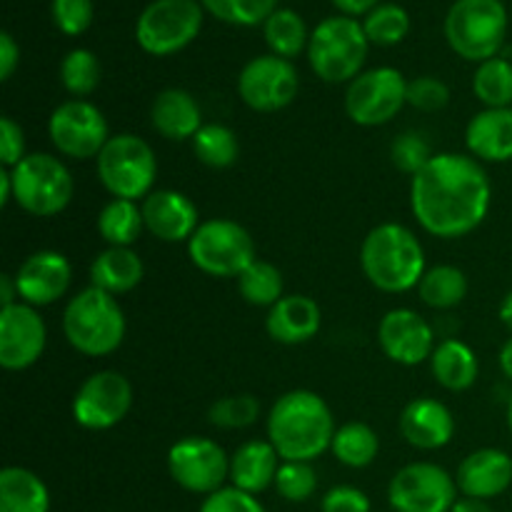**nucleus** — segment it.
I'll use <instances>...</instances> for the list:
<instances>
[{"instance_id":"52","label":"nucleus","mask_w":512,"mask_h":512,"mask_svg":"<svg viewBox=\"0 0 512 512\" xmlns=\"http://www.w3.org/2000/svg\"><path fill=\"white\" fill-rule=\"evenodd\" d=\"M13 200V175L10 168H0V205H8Z\"/></svg>"},{"instance_id":"39","label":"nucleus","mask_w":512,"mask_h":512,"mask_svg":"<svg viewBox=\"0 0 512 512\" xmlns=\"http://www.w3.org/2000/svg\"><path fill=\"white\" fill-rule=\"evenodd\" d=\"M200 3L213 18L240 28L263 25L278 10V0H200Z\"/></svg>"},{"instance_id":"41","label":"nucleus","mask_w":512,"mask_h":512,"mask_svg":"<svg viewBox=\"0 0 512 512\" xmlns=\"http://www.w3.org/2000/svg\"><path fill=\"white\" fill-rule=\"evenodd\" d=\"M275 490L288 503H305L318 490V473H315L313 463H293V460H283L275 478Z\"/></svg>"},{"instance_id":"33","label":"nucleus","mask_w":512,"mask_h":512,"mask_svg":"<svg viewBox=\"0 0 512 512\" xmlns=\"http://www.w3.org/2000/svg\"><path fill=\"white\" fill-rule=\"evenodd\" d=\"M263 35L265 43H268L270 53L278 55V58L293 60L300 53H308L310 33L305 20L300 18L295 10L290 8H278L268 20L263 23Z\"/></svg>"},{"instance_id":"4","label":"nucleus","mask_w":512,"mask_h":512,"mask_svg":"<svg viewBox=\"0 0 512 512\" xmlns=\"http://www.w3.org/2000/svg\"><path fill=\"white\" fill-rule=\"evenodd\" d=\"M63 335L85 358H105L125 340V313L118 298L100 288H85L63 310Z\"/></svg>"},{"instance_id":"1","label":"nucleus","mask_w":512,"mask_h":512,"mask_svg":"<svg viewBox=\"0 0 512 512\" xmlns=\"http://www.w3.org/2000/svg\"><path fill=\"white\" fill-rule=\"evenodd\" d=\"M493 185L483 163L465 153H435L410 178V210L433 238H465L485 223Z\"/></svg>"},{"instance_id":"21","label":"nucleus","mask_w":512,"mask_h":512,"mask_svg":"<svg viewBox=\"0 0 512 512\" xmlns=\"http://www.w3.org/2000/svg\"><path fill=\"white\" fill-rule=\"evenodd\" d=\"M455 483L463 498H498L512 485V458L498 448L475 450L458 465Z\"/></svg>"},{"instance_id":"14","label":"nucleus","mask_w":512,"mask_h":512,"mask_svg":"<svg viewBox=\"0 0 512 512\" xmlns=\"http://www.w3.org/2000/svg\"><path fill=\"white\" fill-rule=\"evenodd\" d=\"M458 483L435 463H410L393 475L388 503L395 512H450L458 503Z\"/></svg>"},{"instance_id":"38","label":"nucleus","mask_w":512,"mask_h":512,"mask_svg":"<svg viewBox=\"0 0 512 512\" xmlns=\"http://www.w3.org/2000/svg\"><path fill=\"white\" fill-rule=\"evenodd\" d=\"M363 30L368 35L370 45L380 48H393L403 43L410 33V15L408 10L395 3H380L378 8L370 10L363 18Z\"/></svg>"},{"instance_id":"20","label":"nucleus","mask_w":512,"mask_h":512,"mask_svg":"<svg viewBox=\"0 0 512 512\" xmlns=\"http://www.w3.org/2000/svg\"><path fill=\"white\" fill-rule=\"evenodd\" d=\"M145 230L163 243H188L200 228V213L180 190H153L143 200Z\"/></svg>"},{"instance_id":"30","label":"nucleus","mask_w":512,"mask_h":512,"mask_svg":"<svg viewBox=\"0 0 512 512\" xmlns=\"http://www.w3.org/2000/svg\"><path fill=\"white\" fill-rule=\"evenodd\" d=\"M145 230L143 205L113 198L98 213V233L108 248H133Z\"/></svg>"},{"instance_id":"9","label":"nucleus","mask_w":512,"mask_h":512,"mask_svg":"<svg viewBox=\"0 0 512 512\" xmlns=\"http://www.w3.org/2000/svg\"><path fill=\"white\" fill-rule=\"evenodd\" d=\"M188 258L210 278H240L258 260L253 235L230 218H208L188 240Z\"/></svg>"},{"instance_id":"7","label":"nucleus","mask_w":512,"mask_h":512,"mask_svg":"<svg viewBox=\"0 0 512 512\" xmlns=\"http://www.w3.org/2000/svg\"><path fill=\"white\" fill-rule=\"evenodd\" d=\"M13 175V203L33 218H55L70 205L75 193L68 165L50 153H30L20 160Z\"/></svg>"},{"instance_id":"49","label":"nucleus","mask_w":512,"mask_h":512,"mask_svg":"<svg viewBox=\"0 0 512 512\" xmlns=\"http://www.w3.org/2000/svg\"><path fill=\"white\" fill-rule=\"evenodd\" d=\"M335 8L340 10V15H348V18H360V15H368L370 10H375L380 5V0H333Z\"/></svg>"},{"instance_id":"50","label":"nucleus","mask_w":512,"mask_h":512,"mask_svg":"<svg viewBox=\"0 0 512 512\" xmlns=\"http://www.w3.org/2000/svg\"><path fill=\"white\" fill-rule=\"evenodd\" d=\"M20 303L18 295V285H15V275L3 273L0 275V305L3 308H10V305Z\"/></svg>"},{"instance_id":"55","label":"nucleus","mask_w":512,"mask_h":512,"mask_svg":"<svg viewBox=\"0 0 512 512\" xmlns=\"http://www.w3.org/2000/svg\"><path fill=\"white\" fill-rule=\"evenodd\" d=\"M508 428H510V435H512V398H510V405H508Z\"/></svg>"},{"instance_id":"29","label":"nucleus","mask_w":512,"mask_h":512,"mask_svg":"<svg viewBox=\"0 0 512 512\" xmlns=\"http://www.w3.org/2000/svg\"><path fill=\"white\" fill-rule=\"evenodd\" d=\"M0 512H50L48 485L33 470L8 465L0 470Z\"/></svg>"},{"instance_id":"26","label":"nucleus","mask_w":512,"mask_h":512,"mask_svg":"<svg viewBox=\"0 0 512 512\" xmlns=\"http://www.w3.org/2000/svg\"><path fill=\"white\" fill-rule=\"evenodd\" d=\"M283 458L270 440H248L230 455V485L243 493L258 495L275 485Z\"/></svg>"},{"instance_id":"40","label":"nucleus","mask_w":512,"mask_h":512,"mask_svg":"<svg viewBox=\"0 0 512 512\" xmlns=\"http://www.w3.org/2000/svg\"><path fill=\"white\" fill-rule=\"evenodd\" d=\"M260 400L250 393L225 395L218 398L208 410L210 425L220 430H245L258 423Z\"/></svg>"},{"instance_id":"27","label":"nucleus","mask_w":512,"mask_h":512,"mask_svg":"<svg viewBox=\"0 0 512 512\" xmlns=\"http://www.w3.org/2000/svg\"><path fill=\"white\" fill-rule=\"evenodd\" d=\"M145 278V265L133 248H105L90 263V285L110 295H125Z\"/></svg>"},{"instance_id":"3","label":"nucleus","mask_w":512,"mask_h":512,"mask_svg":"<svg viewBox=\"0 0 512 512\" xmlns=\"http://www.w3.org/2000/svg\"><path fill=\"white\" fill-rule=\"evenodd\" d=\"M360 268L380 293L400 295L418 288L425 270V248L418 235L400 223H380L360 245Z\"/></svg>"},{"instance_id":"11","label":"nucleus","mask_w":512,"mask_h":512,"mask_svg":"<svg viewBox=\"0 0 512 512\" xmlns=\"http://www.w3.org/2000/svg\"><path fill=\"white\" fill-rule=\"evenodd\" d=\"M408 105V80L398 68L363 70L345 90V113L360 128H380Z\"/></svg>"},{"instance_id":"45","label":"nucleus","mask_w":512,"mask_h":512,"mask_svg":"<svg viewBox=\"0 0 512 512\" xmlns=\"http://www.w3.org/2000/svg\"><path fill=\"white\" fill-rule=\"evenodd\" d=\"M198 512H265V508L255 495L243 493L233 485H225L218 493L208 495Z\"/></svg>"},{"instance_id":"28","label":"nucleus","mask_w":512,"mask_h":512,"mask_svg":"<svg viewBox=\"0 0 512 512\" xmlns=\"http://www.w3.org/2000/svg\"><path fill=\"white\" fill-rule=\"evenodd\" d=\"M430 370L440 388L450 393H463L475 385L480 375V363L475 350L463 340H440L430 355Z\"/></svg>"},{"instance_id":"8","label":"nucleus","mask_w":512,"mask_h":512,"mask_svg":"<svg viewBox=\"0 0 512 512\" xmlns=\"http://www.w3.org/2000/svg\"><path fill=\"white\" fill-rule=\"evenodd\" d=\"M98 180L113 198L145 200L158 178V158L150 143L133 133H120L108 140L95 158Z\"/></svg>"},{"instance_id":"32","label":"nucleus","mask_w":512,"mask_h":512,"mask_svg":"<svg viewBox=\"0 0 512 512\" xmlns=\"http://www.w3.org/2000/svg\"><path fill=\"white\" fill-rule=\"evenodd\" d=\"M330 450H333L335 460L343 463L345 468L363 470L368 465H373L375 458H378L380 438L368 423L353 420V423H345L335 430Z\"/></svg>"},{"instance_id":"6","label":"nucleus","mask_w":512,"mask_h":512,"mask_svg":"<svg viewBox=\"0 0 512 512\" xmlns=\"http://www.w3.org/2000/svg\"><path fill=\"white\" fill-rule=\"evenodd\" d=\"M508 35L503 0H455L445 15V38L453 53L470 63L498 58Z\"/></svg>"},{"instance_id":"37","label":"nucleus","mask_w":512,"mask_h":512,"mask_svg":"<svg viewBox=\"0 0 512 512\" xmlns=\"http://www.w3.org/2000/svg\"><path fill=\"white\" fill-rule=\"evenodd\" d=\"M100 78H103V68H100V60L93 50L75 48L60 63V83L78 100L93 95L98 90Z\"/></svg>"},{"instance_id":"25","label":"nucleus","mask_w":512,"mask_h":512,"mask_svg":"<svg viewBox=\"0 0 512 512\" xmlns=\"http://www.w3.org/2000/svg\"><path fill=\"white\" fill-rule=\"evenodd\" d=\"M150 125L165 140H193L203 128V110L198 100L183 88H168L155 95L150 105Z\"/></svg>"},{"instance_id":"5","label":"nucleus","mask_w":512,"mask_h":512,"mask_svg":"<svg viewBox=\"0 0 512 512\" xmlns=\"http://www.w3.org/2000/svg\"><path fill=\"white\" fill-rule=\"evenodd\" d=\"M370 40L363 23L348 15H333L315 25L308 43V63L325 83H353L368 60Z\"/></svg>"},{"instance_id":"44","label":"nucleus","mask_w":512,"mask_h":512,"mask_svg":"<svg viewBox=\"0 0 512 512\" xmlns=\"http://www.w3.org/2000/svg\"><path fill=\"white\" fill-rule=\"evenodd\" d=\"M50 15H53V23L60 33L75 38L93 25L95 8L93 0H53Z\"/></svg>"},{"instance_id":"19","label":"nucleus","mask_w":512,"mask_h":512,"mask_svg":"<svg viewBox=\"0 0 512 512\" xmlns=\"http://www.w3.org/2000/svg\"><path fill=\"white\" fill-rule=\"evenodd\" d=\"M70 280H73V265L58 250H38L15 270L20 303L33 308H48L58 303L68 293Z\"/></svg>"},{"instance_id":"53","label":"nucleus","mask_w":512,"mask_h":512,"mask_svg":"<svg viewBox=\"0 0 512 512\" xmlns=\"http://www.w3.org/2000/svg\"><path fill=\"white\" fill-rule=\"evenodd\" d=\"M498 365L500 370H503L505 378L512 383V338H508L503 343V348H500V355H498Z\"/></svg>"},{"instance_id":"48","label":"nucleus","mask_w":512,"mask_h":512,"mask_svg":"<svg viewBox=\"0 0 512 512\" xmlns=\"http://www.w3.org/2000/svg\"><path fill=\"white\" fill-rule=\"evenodd\" d=\"M20 65V48L10 33H0V80H10Z\"/></svg>"},{"instance_id":"51","label":"nucleus","mask_w":512,"mask_h":512,"mask_svg":"<svg viewBox=\"0 0 512 512\" xmlns=\"http://www.w3.org/2000/svg\"><path fill=\"white\" fill-rule=\"evenodd\" d=\"M450 512H493V508L488 505V500H478V498H458V503L453 505Z\"/></svg>"},{"instance_id":"43","label":"nucleus","mask_w":512,"mask_h":512,"mask_svg":"<svg viewBox=\"0 0 512 512\" xmlns=\"http://www.w3.org/2000/svg\"><path fill=\"white\" fill-rule=\"evenodd\" d=\"M450 88L435 75H420V78L408 80V105L420 110V113H440L448 108Z\"/></svg>"},{"instance_id":"24","label":"nucleus","mask_w":512,"mask_h":512,"mask_svg":"<svg viewBox=\"0 0 512 512\" xmlns=\"http://www.w3.org/2000/svg\"><path fill=\"white\" fill-rule=\"evenodd\" d=\"M468 153L480 163L512 160V108H485L465 125Z\"/></svg>"},{"instance_id":"46","label":"nucleus","mask_w":512,"mask_h":512,"mask_svg":"<svg viewBox=\"0 0 512 512\" xmlns=\"http://www.w3.org/2000/svg\"><path fill=\"white\" fill-rule=\"evenodd\" d=\"M323 512H370V500L353 485H335L320 500Z\"/></svg>"},{"instance_id":"42","label":"nucleus","mask_w":512,"mask_h":512,"mask_svg":"<svg viewBox=\"0 0 512 512\" xmlns=\"http://www.w3.org/2000/svg\"><path fill=\"white\" fill-rule=\"evenodd\" d=\"M433 155L435 153L430 150L428 140L420 133H413V130L398 135V138L393 140V145H390V160H393V165L400 173L410 175V178H413L415 173H420V170L430 163Z\"/></svg>"},{"instance_id":"17","label":"nucleus","mask_w":512,"mask_h":512,"mask_svg":"<svg viewBox=\"0 0 512 512\" xmlns=\"http://www.w3.org/2000/svg\"><path fill=\"white\" fill-rule=\"evenodd\" d=\"M48 330L38 308L15 303L0 310V365L8 373H23L43 358Z\"/></svg>"},{"instance_id":"12","label":"nucleus","mask_w":512,"mask_h":512,"mask_svg":"<svg viewBox=\"0 0 512 512\" xmlns=\"http://www.w3.org/2000/svg\"><path fill=\"white\" fill-rule=\"evenodd\" d=\"M48 138L63 158L90 160L103 153L113 135L98 105L90 100L70 98L50 113Z\"/></svg>"},{"instance_id":"13","label":"nucleus","mask_w":512,"mask_h":512,"mask_svg":"<svg viewBox=\"0 0 512 512\" xmlns=\"http://www.w3.org/2000/svg\"><path fill=\"white\" fill-rule=\"evenodd\" d=\"M168 473L175 485L208 498L230 480V458L215 440L188 435L168 450Z\"/></svg>"},{"instance_id":"35","label":"nucleus","mask_w":512,"mask_h":512,"mask_svg":"<svg viewBox=\"0 0 512 512\" xmlns=\"http://www.w3.org/2000/svg\"><path fill=\"white\" fill-rule=\"evenodd\" d=\"M195 158L213 170H225L238 163L240 143L233 128L220 123H205L193 140Z\"/></svg>"},{"instance_id":"36","label":"nucleus","mask_w":512,"mask_h":512,"mask_svg":"<svg viewBox=\"0 0 512 512\" xmlns=\"http://www.w3.org/2000/svg\"><path fill=\"white\" fill-rule=\"evenodd\" d=\"M473 93L485 108H512V63L508 58H490L473 75Z\"/></svg>"},{"instance_id":"2","label":"nucleus","mask_w":512,"mask_h":512,"mask_svg":"<svg viewBox=\"0 0 512 512\" xmlns=\"http://www.w3.org/2000/svg\"><path fill=\"white\" fill-rule=\"evenodd\" d=\"M268 440L283 460L313 463L335 438V418L323 398L313 390H290L280 395L265 420Z\"/></svg>"},{"instance_id":"23","label":"nucleus","mask_w":512,"mask_h":512,"mask_svg":"<svg viewBox=\"0 0 512 512\" xmlns=\"http://www.w3.org/2000/svg\"><path fill=\"white\" fill-rule=\"evenodd\" d=\"M323 313L308 295H283L265 315L270 340L280 345H303L320 333Z\"/></svg>"},{"instance_id":"47","label":"nucleus","mask_w":512,"mask_h":512,"mask_svg":"<svg viewBox=\"0 0 512 512\" xmlns=\"http://www.w3.org/2000/svg\"><path fill=\"white\" fill-rule=\"evenodd\" d=\"M25 158V133L20 123L10 115L0 118V163L3 168H15Z\"/></svg>"},{"instance_id":"10","label":"nucleus","mask_w":512,"mask_h":512,"mask_svg":"<svg viewBox=\"0 0 512 512\" xmlns=\"http://www.w3.org/2000/svg\"><path fill=\"white\" fill-rule=\"evenodd\" d=\"M205 8L198 0H153L135 23V40L155 58L188 48L203 30Z\"/></svg>"},{"instance_id":"31","label":"nucleus","mask_w":512,"mask_h":512,"mask_svg":"<svg viewBox=\"0 0 512 512\" xmlns=\"http://www.w3.org/2000/svg\"><path fill=\"white\" fill-rule=\"evenodd\" d=\"M468 275L455 265H435L425 270L418 285L420 300L433 310H453L468 298Z\"/></svg>"},{"instance_id":"22","label":"nucleus","mask_w":512,"mask_h":512,"mask_svg":"<svg viewBox=\"0 0 512 512\" xmlns=\"http://www.w3.org/2000/svg\"><path fill=\"white\" fill-rule=\"evenodd\" d=\"M400 435L418 450H440L453 440L455 418L440 400L415 398L400 413Z\"/></svg>"},{"instance_id":"15","label":"nucleus","mask_w":512,"mask_h":512,"mask_svg":"<svg viewBox=\"0 0 512 512\" xmlns=\"http://www.w3.org/2000/svg\"><path fill=\"white\" fill-rule=\"evenodd\" d=\"M133 408V385L118 370L93 373L73 398V420L83 430L103 433L128 418Z\"/></svg>"},{"instance_id":"18","label":"nucleus","mask_w":512,"mask_h":512,"mask_svg":"<svg viewBox=\"0 0 512 512\" xmlns=\"http://www.w3.org/2000/svg\"><path fill=\"white\" fill-rule=\"evenodd\" d=\"M378 345L383 355L403 368L430 360L435 350V333L428 320L413 308H393L380 318Z\"/></svg>"},{"instance_id":"16","label":"nucleus","mask_w":512,"mask_h":512,"mask_svg":"<svg viewBox=\"0 0 512 512\" xmlns=\"http://www.w3.org/2000/svg\"><path fill=\"white\" fill-rule=\"evenodd\" d=\"M300 93V75L290 60L278 55H258L248 60L238 75V95L255 113H278Z\"/></svg>"},{"instance_id":"54","label":"nucleus","mask_w":512,"mask_h":512,"mask_svg":"<svg viewBox=\"0 0 512 512\" xmlns=\"http://www.w3.org/2000/svg\"><path fill=\"white\" fill-rule=\"evenodd\" d=\"M498 315H500V323H503L505 328H508L510 333H512V290H510L508 295H505L503 303H500Z\"/></svg>"},{"instance_id":"34","label":"nucleus","mask_w":512,"mask_h":512,"mask_svg":"<svg viewBox=\"0 0 512 512\" xmlns=\"http://www.w3.org/2000/svg\"><path fill=\"white\" fill-rule=\"evenodd\" d=\"M285 280L278 265L268 263V260H255L248 268L240 273L238 278V293L240 298L255 308H273L280 298H283Z\"/></svg>"}]
</instances>
